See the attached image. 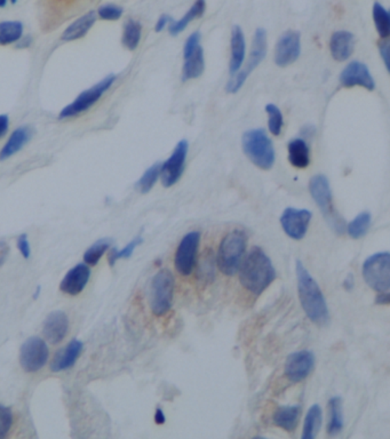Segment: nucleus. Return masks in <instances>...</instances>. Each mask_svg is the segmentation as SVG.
<instances>
[{
	"mask_svg": "<svg viewBox=\"0 0 390 439\" xmlns=\"http://www.w3.org/2000/svg\"><path fill=\"white\" fill-rule=\"evenodd\" d=\"M267 33L264 28H257L254 33L253 42H252V49H251L250 58L247 61L244 70H239L237 74L231 75L230 80L226 86V91L228 93H237L243 85L246 82L247 77L251 75V72L254 71L257 68V65L264 61L267 55Z\"/></svg>",
	"mask_w": 390,
	"mask_h": 439,
	"instance_id": "7",
	"label": "nucleus"
},
{
	"mask_svg": "<svg viewBox=\"0 0 390 439\" xmlns=\"http://www.w3.org/2000/svg\"><path fill=\"white\" fill-rule=\"evenodd\" d=\"M205 70V60H204V51L202 46H199L192 55L185 58V64L183 69V80H192L198 78Z\"/></svg>",
	"mask_w": 390,
	"mask_h": 439,
	"instance_id": "24",
	"label": "nucleus"
},
{
	"mask_svg": "<svg viewBox=\"0 0 390 439\" xmlns=\"http://www.w3.org/2000/svg\"><path fill=\"white\" fill-rule=\"evenodd\" d=\"M300 411L298 405L280 406L273 414V423L285 431H294L299 423Z\"/></svg>",
	"mask_w": 390,
	"mask_h": 439,
	"instance_id": "26",
	"label": "nucleus"
},
{
	"mask_svg": "<svg viewBox=\"0 0 390 439\" xmlns=\"http://www.w3.org/2000/svg\"><path fill=\"white\" fill-rule=\"evenodd\" d=\"M312 218V212L308 209L289 207L280 216V225L289 238L294 241H301L306 236Z\"/></svg>",
	"mask_w": 390,
	"mask_h": 439,
	"instance_id": "13",
	"label": "nucleus"
},
{
	"mask_svg": "<svg viewBox=\"0 0 390 439\" xmlns=\"http://www.w3.org/2000/svg\"><path fill=\"white\" fill-rule=\"evenodd\" d=\"M90 277H91V269L87 264H77L63 277L60 284V290L69 295H78L79 293L83 292L87 285Z\"/></svg>",
	"mask_w": 390,
	"mask_h": 439,
	"instance_id": "17",
	"label": "nucleus"
},
{
	"mask_svg": "<svg viewBox=\"0 0 390 439\" xmlns=\"http://www.w3.org/2000/svg\"><path fill=\"white\" fill-rule=\"evenodd\" d=\"M12 1H13L14 3H17V0H12Z\"/></svg>",
	"mask_w": 390,
	"mask_h": 439,
	"instance_id": "50",
	"label": "nucleus"
},
{
	"mask_svg": "<svg viewBox=\"0 0 390 439\" xmlns=\"http://www.w3.org/2000/svg\"><path fill=\"white\" fill-rule=\"evenodd\" d=\"M110 246V239H101V241H96L95 244L92 245L91 248H88L87 251L85 252V264L87 266H92V267L96 266Z\"/></svg>",
	"mask_w": 390,
	"mask_h": 439,
	"instance_id": "34",
	"label": "nucleus"
},
{
	"mask_svg": "<svg viewBox=\"0 0 390 439\" xmlns=\"http://www.w3.org/2000/svg\"><path fill=\"white\" fill-rule=\"evenodd\" d=\"M344 287H345L346 290L350 291L353 287H354V278L351 275H349L347 278H346L345 282H344Z\"/></svg>",
	"mask_w": 390,
	"mask_h": 439,
	"instance_id": "48",
	"label": "nucleus"
},
{
	"mask_svg": "<svg viewBox=\"0 0 390 439\" xmlns=\"http://www.w3.org/2000/svg\"><path fill=\"white\" fill-rule=\"evenodd\" d=\"M362 273L372 290L378 293L389 292L390 254L379 252L368 257L363 264Z\"/></svg>",
	"mask_w": 390,
	"mask_h": 439,
	"instance_id": "8",
	"label": "nucleus"
},
{
	"mask_svg": "<svg viewBox=\"0 0 390 439\" xmlns=\"http://www.w3.org/2000/svg\"><path fill=\"white\" fill-rule=\"evenodd\" d=\"M189 144L187 140H181L173 150L172 155L165 163L160 165V179L166 188L178 183L185 172V160L188 155Z\"/></svg>",
	"mask_w": 390,
	"mask_h": 439,
	"instance_id": "12",
	"label": "nucleus"
},
{
	"mask_svg": "<svg viewBox=\"0 0 390 439\" xmlns=\"http://www.w3.org/2000/svg\"><path fill=\"white\" fill-rule=\"evenodd\" d=\"M31 135H33V130L30 127H19L14 130L3 149L0 150V160H8L10 157L19 153L23 146L29 142Z\"/></svg>",
	"mask_w": 390,
	"mask_h": 439,
	"instance_id": "22",
	"label": "nucleus"
},
{
	"mask_svg": "<svg viewBox=\"0 0 390 439\" xmlns=\"http://www.w3.org/2000/svg\"><path fill=\"white\" fill-rule=\"evenodd\" d=\"M83 342L79 340H72L65 345V348L56 352V356L53 358L51 363V371L62 372L72 368L76 364V361H78L79 356L82 355Z\"/></svg>",
	"mask_w": 390,
	"mask_h": 439,
	"instance_id": "19",
	"label": "nucleus"
},
{
	"mask_svg": "<svg viewBox=\"0 0 390 439\" xmlns=\"http://www.w3.org/2000/svg\"><path fill=\"white\" fill-rule=\"evenodd\" d=\"M289 163L296 169H306L310 163V151L306 141L303 139H294L287 146Z\"/></svg>",
	"mask_w": 390,
	"mask_h": 439,
	"instance_id": "27",
	"label": "nucleus"
},
{
	"mask_svg": "<svg viewBox=\"0 0 390 439\" xmlns=\"http://www.w3.org/2000/svg\"><path fill=\"white\" fill-rule=\"evenodd\" d=\"M7 5V0H0V7H5Z\"/></svg>",
	"mask_w": 390,
	"mask_h": 439,
	"instance_id": "49",
	"label": "nucleus"
},
{
	"mask_svg": "<svg viewBox=\"0 0 390 439\" xmlns=\"http://www.w3.org/2000/svg\"><path fill=\"white\" fill-rule=\"evenodd\" d=\"M309 191L315 200L323 216L335 234H342L346 230L345 218L339 214L333 205V196L329 180L323 174L312 176L309 182Z\"/></svg>",
	"mask_w": 390,
	"mask_h": 439,
	"instance_id": "3",
	"label": "nucleus"
},
{
	"mask_svg": "<svg viewBox=\"0 0 390 439\" xmlns=\"http://www.w3.org/2000/svg\"><path fill=\"white\" fill-rule=\"evenodd\" d=\"M172 20V17H169V15H166V14L162 15L156 23V28H155L156 33H160L162 30L165 29L166 26H169Z\"/></svg>",
	"mask_w": 390,
	"mask_h": 439,
	"instance_id": "44",
	"label": "nucleus"
},
{
	"mask_svg": "<svg viewBox=\"0 0 390 439\" xmlns=\"http://www.w3.org/2000/svg\"><path fill=\"white\" fill-rule=\"evenodd\" d=\"M301 53V37L298 31L289 30L282 35L275 49V63L278 67H287L299 59Z\"/></svg>",
	"mask_w": 390,
	"mask_h": 439,
	"instance_id": "14",
	"label": "nucleus"
},
{
	"mask_svg": "<svg viewBox=\"0 0 390 439\" xmlns=\"http://www.w3.org/2000/svg\"><path fill=\"white\" fill-rule=\"evenodd\" d=\"M340 83L345 87L361 86V87L366 88L368 91H373L375 88V82L368 67L364 63L358 62V61L349 63L342 70Z\"/></svg>",
	"mask_w": 390,
	"mask_h": 439,
	"instance_id": "16",
	"label": "nucleus"
},
{
	"mask_svg": "<svg viewBox=\"0 0 390 439\" xmlns=\"http://www.w3.org/2000/svg\"><path fill=\"white\" fill-rule=\"evenodd\" d=\"M201 234L198 231H192L185 234L183 241H180L176 253V270L183 276L192 275L197 264V252H198Z\"/></svg>",
	"mask_w": 390,
	"mask_h": 439,
	"instance_id": "11",
	"label": "nucleus"
},
{
	"mask_svg": "<svg viewBox=\"0 0 390 439\" xmlns=\"http://www.w3.org/2000/svg\"><path fill=\"white\" fill-rule=\"evenodd\" d=\"M199 46H201V33L198 31H196V33H192L187 42H185V47H183V58L192 55V53L195 52Z\"/></svg>",
	"mask_w": 390,
	"mask_h": 439,
	"instance_id": "41",
	"label": "nucleus"
},
{
	"mask_svg": "<svg viewBox=\"0 0 390 439\" xmlns=\"http://www.w3.org/2000/svg\"><path fill=\"white\" fill-rule=\"evenodd\" d=\"M344 429V414H342L341 397H332L329 400V424L328 433L330 436H337Z\"/></svg>",
	"mask_w": 390,
	"mask_h": 439,
	"instance_id": "28",
	"label": "nucleus"
},
{
	"mask_svg": "<svg viewBox=\"0 0 390 439\" xmlns=\"http://www.w3.org/2000/svg\"><path fill=\"white\" fill-rule=\"evenodd\" d=\"M160 165L162 164L157 163L149 167L137 181V188L141 193H148L156 184L157 180L160 179Z\"/></svg>",
	"mask_w": 390,
	"mask_h": 439,
	"instance_id": "35",
	"label": "nucleus"
},
{
	"mask_svg": "<svg viewBox=\"0 0 390 439\" xmlns=\"http://www.w3.org/2000/svg\"><path fill=\"white\" fill-rule=\"evenodd\" d=\"M49 352L42 338L33 336L28 338L20 350V364L24 371L35 373L42 370L47 363Z\"/></svg>",
	"mask_w": 390,
	"mask_h": 439,
	"instance_id": "10",
	"label": "nucleus"
},
{
	"mask_svg": "<svg viewBox=\"0 0 390 439\" xmlns=\"http://www.w3.org/2000/svg\"><path fill=\"white\" fill-rule=\"evenodd\" d=\"M68 316L65 315L63 311H53L46 317L42 332L49 343L58 345L60 342L63 341V338L68 333Z\"/></svg>",
	"mask_w": 390,
	"mask_h": 439,
	"instance_id": "18",
	"label": "nucleus"
},
{
	"mask_svg": "<svg viewBox=\"0 0 390 439\" xmlns=\"http://www.w3.org/2000/svg\"><path fill=\"white\" fill-rule=\"evenodd\" d=\"M230 45L231 56L230 63H229V71H230L231 75H235L243 67L245 59V51H246L244 33H243L241 26H232Z\"/></svg>",
	"mask_w": 390,
	"mask_h": 439,
	"instance_id": "21",
	"label": "nucleus"
},
{
	"mask_svg": "<svg viewBox=\"0 0 390 439\" xmlns=\"http://www.w3.org/2000/svg\"><path fill=\"white\" fill-rule=\"evenodd\" d=\"M205 0H196L195 3L190 7V10L180 20L171 21L169 28V33L172 36H178L179 33L185 31V28L189 26V23H192L196 19L203 17V14L205 13Z\"/></svg>",
	"mask_w": 390,
	"mask_h": 439,
	"instance_id": "25",
	"label": "nucleus"
},
{
	"mask_svg": "<svg viewBox=\"0 0 390 439\" xmlns=\"http://www.w3.org/2000/svg\"><path fill=\"white\" fill-rule=\"evenodd\" d=\"M115 80H116V76H108L103 80L94 85L93 87L83 92L82 94L77 96L75 101L62 109L61 112H60V118L65 119V118L75 117V116H78L85 111H87L92 105H94L102 98V95L112 86Z\"/></svg>",
	"mask_w": 390,
	"mask_h": 439,
	"instance_id": "9",
	"label": "nucleus"
},
{
	"mask_svg": "<svg viewBox=\"0 0 390 439\" xmlns=\"http://www.w3.org/2000/svg\"><path fill=\"white\" fill-rule=\"evenodd\" d=\"M95 21H96L95 12L85 14L82 17H79L78 20L72 22L65 30V33H62V40H65V42L80 40L83 37L86 36V33L90 31L92 26H94Z\"/></svg>",
	"mask_w": 390,
	"mask_h": 439,
	"instance_id": "23",
	"label": "nucleus"
},
{
	"mask_svg": "<svg viewBox=\"0 0 390 439\" xmlns=\"http://www.w3.org/2000/svg\"><path fill=\"white\" fill-rule=\"evenodd\" d=\"M266 111L268 114V128H269L270 133L275 137H278L282 132L284 124L282 111L280 110V107H277L276 105H273V103L266 105Z\"/></svg>",
	"mask_w": 390,
	"mask_h": 439,
	"instance_id": "36",
	"label": "nucleus"
},
{
	"mask_svg": "<svg viewBox=\"0 0 390 439\" xmlns=\"http://www.w3.org/2000/svg\"><path fill=\"white\" fill-rule=\"evenodd\" d=\"M371 220H372V216L368 212H362L354 220L349 222L346 230L351 238L359 239L368 234L371 227Z\"/></svg>",
	"mask_w": 390,
	"mask_h": 439,
	"instance_id": "32",
	"label": "nucleus"
},
{
	"mask_svg": "<svg viewBox=\"0 0 390 439\" xmlns=\"http://www.w3.org/2000/svg\"><path fill=\"white\" fill-rule=\"evenodd\" d=\"M296 271L298 294L303 311L316 325H328L330 322L329 308L321 287L301 261H296Z\"/></svg>",
	"mask_w": 390,
	"mask_h": 439,
	"instance_id": "1",
	"label": "nucleus"
},
{
	"mask_svg": "<svg viewBox=\"0 0 390 439\" xmlns=\"http://www.w3.org/2000/svg\"><path fill=\"white\" fill-rule=\"evenodd\" d=\"M142 241H142V238L137 237L134 238L130 244H127L121 251H117L116 248H112L110 253H109V264H110V266H114V264H116L118 260H121V259H128V257H132V254L135 251V248H137L139 245L142 244Z\"/></svg>",
	"mask_w": 390,
	"mask_h": 439,
	"instance_id": "38",
	"label": "nucleus"
},
{
	"mask_svg": "<svg viewBox=\"0 0 390 439\" xmlns=\"http://www.w3.org/2000/svg\"><path fill=\"white\" fill-rule=\"evenodd\" d=\"M315 366V356L308 350L293 352L285 363V375L293 384H298L308 377Z\"/></svg>",
	"mask_w": 390,
	"mask_h": 439,
	"instance_id": "15",
	"label": "nucleus"
},
{
	"mask_svg": "<svg viewBox=\"0 0 390 439\" xmlns=\"http://www.w3.org/2000/svg\"><path fill=\"white\" fill-rule=\"evenodd\" d=\"M8 124H10V119L6 114H0V137H3L8 130Z\"/></svg>",
	"mask_w": 390,
	"mask_h": 439,
	"instance_id": "45",
	"label": "nucleus"
},
{
	"mask_svg": "<svg viewBox=\"0 0 390 439\" xmlns=\"http://www.w3.org/2000/svg\"><path fill=\"white\" fill-rule=\"evenodd\" d=\"M379 51H380L381 59L384 60L386 69L389 71L390 69V42L389 40H384L379 44Z\"/></svg>",
	"mask_w": 390,
	"mask_h": 439,
	"instance_id": "43",
	"label": "nucleus"
},
{
	"mask_svg": "<svg viewBox=\"0 0 390 439\" xmlns=\"http://www.w3.org/2000/svg\"><path fill=\"white\" fill-rule=\"evenodd\" d=\"M374 24L378 33L382 40H387L390 36V14L380 3H374L373 10Z\"/></svg>",
	"mask_w": 390,
	"mask_h": 439,
	"instance_id": "31",
	"label": "nucleus"
},
{
	"mask_svg": "<svg viewBox=\"0 0 390 439\" xmlns=\"http://www.w3.org/2000/svg\"><path fill=\"white\" fill-rule=\"evenodd\" d=\"M17 248L24 259H29L30 255H31V248H30L29 241H28V236L26 234H21L17 238Z\"/></svg>",
	"mask_w": 390,
	"mask_h": 439,
	"instance_id": "42",
	"label": "nucleus"
},
{
	"mask_svg": "<svg viewBox=\"0 0 390 439\" xmlns=\"http://www.w3.org/2000/svg\"><path fill=\"white\" fill-rule=\"evenodd\" d=\"M330 51L335 61L345 62L354 52V35L345 30L335 31L330 40Z\"/></svg>",
	"mask_w": 390,
	"mask_h": 439,
	"instance_id": "20",
	"label": "nucleus"
},
{
	"mask_svg": "<svg viewBox=\"0 0 390 439\" xmlns=\"http://www.w3.org/2000/svg\"><path fill=\"white\" fill-rule=\"evenodd\" d=\"M214 255L212 254V252H208L206 255H204L203 260L199 264L198 276L201 280L205 282V283H211L214 280L215 277V264L217 262L214 261Z\"/></svg>",
	"mask_w": 390,
	"mask_h": 439,
	"instance_id": "37",
	"label": "nucleus"
},
{
	"mask_svg": "<svg viewBox=\"0 0 390 439\" xmlns=\"http://www.w3.org/2000/svg\"><path fill=\"white\" fill-rule=\"evenodd\" d=\"M239 280L245 290L260 295L276 279L271 260L259 246H254L241 264Z\"/></svg>",
	"mask_w": 390,
	"mask_h": 439,
	"instance_id": "2",
	"label": "nucleus"
},
{
	"mask_svg": "<svg viewBox=\"0 0 390 439\" xmlns=\"http://www.w3.org/2000/svg\"><path fill=\"white\" fill-rule=\"evenodd\" d=\"M377 304H389V292L379 293L375 299Z\"/></svg>",
	"mask_w": 390,
	"mask_h": 439,
	"instance_id": "46",
	"label": "nucleus"
},
{
	"mask_svg": "<svg viewBox=\"0 0 390 439\" xmlns=\"http://www.w3.org/2000/svg\"><path fill=\"white\" fill-rule=\"evenodd\" d=\"M176 280L169 269H162L153 276L150 285L149 303L156 316H164L172 308Z\"/></svg>",
	"mask_w": 390,
	"mask_h": 439,
	"instance_id": "6",
	"label": "nucleus"
},
{
	"mask_svg": "<svg viewBox=\"0 0 390 439\" xmlns=\"http://www.w3.org/2000/svg\"><path fill=\"white\" fill-rule=\"evenodd\" d=\"M246 234L239 229L231 231L222 239L215 261L222 273L234 276L239 271L246 250Z\"/></svg>",
	"mask_w": 390,
	"mask_h": 439,
	"instance_id": "4",
	"label": "nucleus"
},
{
	"mask_svg": "<svg viewBox=\"0 0 390 439\" xmlns=\"http://www.w3.org/2000/svg\"><path fill=\"white\" fill-rule=\"evenodd\" d=\"M12 424H13L12 411L8 407L0 405V439L5 438L8 435Z\"/></svg>",
	"mask_w": 390,
	"mask_h": 439,
	"instance_id": "39",
	"label": "nucleus"
},
{
	"mask_svg": "<svg viewBox=\"0 0 390 439\" xmlns=\"http://www.w3.org/2000/svg\"><path fill=\"white\" fill-rule=\"evenodd\" d=\"M98 15L102 20L116 21L121 19V15H123V10L121 7L109 3V5H104L99 8Z\"/></svg>",
	"mask_w": 390,
	"mask_h": 439,
	"instance_id": "40",
	"label": "nucleus"
},
{
	"mask_svg": "<svg viewBox=\"0 0 390 439\" xmlns=\"http://www.w3.org/2000/svg\"><path fill=\"white\" fill-rule=\"evenodd\" d=\"M323 412L319 405L315 404L309 408L303 424V439H314L322 427Z\"/></svg>",
	"mask_w": 390,
	"mask_h": 439,
	"instance_id": "29",
	"label": "nucleus"
},
{
	"mask_svg": "<svg viewBox=\"0 0 390 439\" xmlns=\"http://www.w3.org/2000/svg\"><path fill=\"white\" fill-rule=\"evenodd\" d=\"M142 26L140 22L135 20H128L124 26L123 45L130 51L137 49L140 44Z\"/></svg>",
	"mask_w": 390,
	"mask_h": 439,
	"instance_id": "33",
	"label": "nucleus"
},
{
	"mask_svg": "<svg viewBox=\"0 0 390 439\" xmlns=\"http://www.w3.org/2000/svg\"><path fill=\"white\" fill-rule=\"evenodd\" d=\"M23 24L17 21L0 22V45H10L22 38Z\"/></svg>",
	"mask_w": 390,
	"mask_h": 439,
	"instance_id": "30",
	"label": "nucleus"
},
{
	"mask_svg": "<svg viewBox=\"0 0 390 439\" xmlns=\"http://www.w3.org/2000/svg\"><path fill=\"white\" fill-rule=\"evenodd\" d=\"M243 150L247 158L259 169H271L275 164V149L273 142L262 128H254L245 132L243 135Z\"/></svg>",
	"mask_w": 390,
	"mask_h": 439,
	"instance_id": "5",
	"label": "nucleus"
},
{
	"mask_svg": "<svg viewBox=\"0 0 390 439\" xmlns=\"http://www.w3.org/2000/svg\"><path fill=\"white\" fill-rule=\"evenodd\" d=\"M155 421H156L157 424H164L165 423V414H164L162 408H157L156 413H155Z\"/></svg>",
	"mask_w": 390,
	"mask_h": 439,
	"instance_id": "47",
	"label": "nucleus"
}]
</instances>
